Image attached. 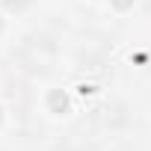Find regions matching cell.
Instances as JSON below:
<instances>
[{"label":"cell","instance_id":"obj_1","mask_svg":"<svg viewBox=\"0 0 151 151\" xmlns=\"http://www.w3.org/2000/svg\"><path fill=\"white\" fill-rule=\"evenodd\" d=\"M18 62L27 68V71H36V74H45L50 71L53 65V45L45 42V39H27L18 50Z\"/></svg>","mask_w":151,"mask_h":151},{"label":"cell","instance_id":"obj_2","mask_svg":"<svg viewBox=\"0 0 151 151\" xmlns=\"http://www.w3.org/2000/svg\"><path fill=\"white\" fill-rule=\"evenodd\" d=\"M27 3H33V0H3V6H6V9H12V12H18V9H24Z\"/></svg>","mask_w":151,"mask_h":151}]
</instances>
